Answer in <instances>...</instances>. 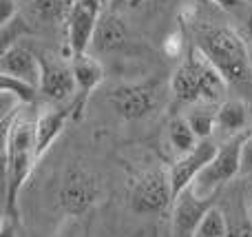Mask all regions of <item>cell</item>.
<instances>
[{
  "mask_svg": "<svg viewBox=\"0 0 252 237\" xmlns=\"http://www.w3.org/2000/svg\"><path fill=\"white\" fill-rule=\"evenodd\" d=\"M4 127V217L20 222L18 195L27 182L35 158V124L27 120L2 118Z\"/></svg>",
  "mask_w": 252,
  "mask_h": 237,
  "instance_id": "1",
  "label": "cell"
},
{
  "mask_svg": "<svg viewBox=\"0 0 252 237\" xmlns=\"http://www.w3.org/2000/svg\"><path fill=\"white\" fill-rule=\"evenodd\" d=\"M195 47L226 78L228 87L252 91V60L246 42L230 27H204L195 35Z\"/></svg>",
  "mask_w": 252,
  "mask_h": 237,
  "instance_id": "2",
  "label": "cell"
},
{
  "mask_svg": "<svg viewBox=\"0 0 252 237\" xmlns=\"http://www.w3.org/2000/svg\"><path fill=\"white\" fill-rule=\"evenodd\" d=\"M246 133L232 135L223 146H219L215 158L206 164V169L199 173L192 189L199 195H215L221 191L226 182L235 180L241 173V149H244Z\"/></svg>",
  "mask_w": 252,
  "mask_h": 237,
  "instance_id": "3",
  "label": "cell"
},
{
  "mask_svg": "<svg viewBox=\"0 0 252 237\" xmlns=\"http://www.w3.org/2000/svg\"><path fill=\"white\" fill-rule=\"evenodd\" d=\"M175 200L168 171H148L133 184L130 191V208L137 215H155L166 211Z\"/></svg>",
  "mask_w": 252,
  "mask_h": 237,
  "instance_id": "4",
  "label": "cell"
},
{
  "mask_svg": "<svg viewBox=\"0 0 252 237\" xmlns=\"http://www.w3.org/2000/svg\"><path fill=\"white\" fill-rule=\"evenodd\" d=\"M38 60H40V93H44L56 104H64V102L73 100L78 96V82H75L73 67L47 51H38Z\"/></svg>",
  "mask_w": 252,
  "mask_h": 237,
  "instance_id": "5",
  "label": "cell"
},
{
  "mask_svg": "<svg viewBox=\"0 0 252 237\" xmlns=\"http://www.w3.org/2000/svg\"><path fill=\"white\" fill-rule=\"evenodd\" d=\"M97 198H100V186H97L95 177L89 171H84L82 167L71 169L58 191L60 206L64 208L66 215H84L93 208Z\"/></svg>",
  "mask_w": 252,
  "mask_h": 237,
  "instance_id": "6",
  "label": "cell"
},
{
  "mask_svg": "<svg viewBox=\"0 0 252 237\" xmlns=\"http://www.w3.org/2000/svg\"><path fill=\"white\" fill-rule=\"evenodd\" d=\"M102 0H73L66 16V40L71 56L89 51L97 22L102 18Z\"/></svg>",
  "mask_w": 252,
  "mask_h": 237,
  "instance_id": "7",
  "label": "cell"
},
{
  "mask_svg": "<svg viewBox=\"0 0 252 237\" xmlns=\"http://www.w3.org/2000/svg\"><path fill=\"white\" fill-rule=\"evenodd\" d=\"M215 195H199L192 186L175 198V211H173V235L175 237H195L199 231V224L204 222L206 213L215 206Z\"/></svg>",
  "mask_w": 252,
  "mask_h": 237,
  "instance_id": "8",
  "label": "cell"
},
{
  "mask_svg": "<svg viewBox=\"0 0 252 237\" xmlns=\"http://www.w3.org/2000/svg\"><path fill=\"white\" fill-rule=\"evenodd\" d=\"M210 62L206 56L192 44V49L182 58L177 69L173 71L170 78V89H173L175 98L179 102H197L201 100V82H204V73L208 69Z\"/></svg>",
  "mask_w": 252,
  "mask_h": 237,
  "instance_id": "9",
  "label": "cell"
},
{
  "mask_svg": "<svg viewBox=\"0 0 252 237\" xmlns=\"http://www.w3.org/2000/svg\"><path fill=\"white\" fill-rule=\"evenodd\" d=\"M157 84L155 82H133L122 84L111 93V104L124 120L146 118L157 104Z\"/></svg>",
  "mask_w": 252,
  "mask_h": 237,
  "instance_id": "10",
  "label": "cell"
},
{
  "mask_svg": "<svg viewBox=\"0 0 252 237\" xmlns=\"http://www.w3.org/2000/svg\"><path fill=\"white\" fill-rule=\"evenodd\" d=\"M84 106V98L75 96L73 100L64 102L60 106L47 109L38 120H35V158H42L51 144L60 137V133L64 131L66 122L73 120V115H78Z\"/></svg>",
  "mask_w": 252,
  "mask_h": 237,
  "instance_id": "11",
  "label": "cell"
},
{
  "mask_svg": "<svg viewBox=\"0 0 252 237\" xmlns=\"http://www.w3.org/2000/svg\"><path fill=\"white\" fill-rule=\"evenodd\" d=\"M219 146L215 144L210 137L206 140H199V144L195 146L192 151L179 155L175 160V164L170 167V184H173V195L177 198L182 191H186L188 186L195 184V180L199 177V173L206 169V164L215 158Z\"/></svg>",
  "mask_w": 252,
  "mask_h": 237,
  "instance_id": "12",
  "label": "cell"
},
{
  "mask_svg": "<svg viewBox=\"0 0 252 237\" xmlns=\"http://www.w3.org/2000/svg\"><path fill=\"white\" fill-rule=\"evenodd\" d=\"M0 73L27 80V82L35 84V87L40 89L38 53H33L31 49L22 47V44H13V47L4 49V51L0 53Z\"/></svg>",
  "mask_w": 252,
  "mask_h": 237,
  "instance_id": "13",
  "label": "cell"
},
{
  "mask_svg": "<svg viewBox=\"0 0 252 237\" xmlns=\"http://www.w3.org/2000/svg\"><path fill=\"white\" fill-rule=\"evenodd\" d=\"M71 67L75 73V82H78V96L87 100L93 91L102 84L104 80V65L100 62V58H95L93 53H73L71 56Z\"/></svg>",
  "mask_w": 252,
  "mask_h": 237,
  "instance_id": "14",
  "label": "cell"
},
{
  "mask_svg": "<svg viewBox=\"0 0 252 237\" xmlns=\"http://www.w3.org/2000/svg\"><path fill=\"white\" fill-rule=\"evenodd\" d=\"M124 42H126L124 20L113 11L102 13L100 22H97L95 31H93L91 47L95 49L97 53H109V51H115V49L124 47Z\"/></svg>",
  "mask_w": 252,
  "mask_h": 237,
  "instance_id": "15",
  "label": "cell"
},
{
  "mask_svg": "<svg viewBox=\"0 0 252 237\" xmlns=\"http://www.w3.org/2000/svg\"><path fill=\"white\" fill-rule=\"evenodd\" d=\"M250 122V106L241 98L223 100L217 109V127L230 135L246 133V127Z\"/></svg>",
  "mask_w": 252,
  "mask_h": 237,
  "instance_id": "16",
  "label": "cell"
},
{
  "mask_svg": "<svg viewBox=\"0 0 252 237\" xmlns=\"http://www.w3.org/2000/svg\"><path fill=\"white\" fill-rule=\"evenodd\" d=\"M168 140L179 155L188 153V151H192L197 144H199V137H197L195 129L190 127V122H188L186 118H175L173 122H170Z\"/></svg>",
  "mask_w": 252,
  "mask_h": 237,
  "instance_id": "17",
  "label": "cell"
},
{
  "mask_svg": "<svg viewBox=\"0 0 252 237\" xmlns=\"http://www.w3.org/2000/svg\"><path fill=\"white\" fill-rule=\"evenodd\" d=\"M35 84L27 82V80L20 78H13V75H4L0 73V91L9 93L13 100H18V104H29V102L35 100Z\"/></svg>",
  "mask_w": 252,
  "mask_h": 237,
  "instance_id": "18",
  "label": "cell"
},
{
  "mask_svg": "<svg viewBox=\"0 0 252 237\" xmlns=\"http://www.w3.org/2000/svg\"><path fill=\"white\" fill-rule=\"evenodd\" d=\"M73 0H33V13L44 22H58L71 11Z\"/></svg>",
  "mask_w": 252,
  "mask_h": 237,
  "instance_id": "19",
  "label": "cell"
},
{
  "mask_svg": "<svg viewBox=\"0 0 252 237\" xmlns=\"http://www.w3.org/2000/svg\"><path fill=\"white\" fill-rule=\"evenodd\" d=\"M195 237H228V220L217 206H213L206 213L204 222L199 224Z\"/></svg>",
  "mask_w": 252,
  "mask_h": 237,
  "instance_id": "20",
  "label": "cell"
},
{
  "mask_svg": "<svg viewBox=\"0 0 252 237\" xmlns=\"http://www.w3.org/2000/svg\"><path fill=\"white\" fill-rule=\"evenodd\" d=\"M186 120L190 122V127L195 129L197 137H199V140H206V137H210L213 129L217 127V111H213V109H195V111H190V113L186 115Z\"/></svg>",
  "mask_w": 252,
  "mask_h": 237,
  "instance_id": "21",
  "label": "cell"
},
{
  "mask_svg": "<svg viewBox=\"0 0 252 237\" xmlns=\"http://www.w3.org/2000/svg\"><path fill=\"white\" fill-rule=\"evenodd\" d=\"M29 34V27H27V22L22 20L20 16L11 18L9 22H4V25H0V40H2V51L9 47H13V44H18V40L22 38V35Z\"/></svg>",
  "mask_w": 252,
  "mask_h": 237,
  "instance_id": "22",
  "label": "cell"
},
{
  "mask_svg": "<svg viewBox=\"0 0 252 237\" xmlns=\"http://www.w3.org/2000/svg\"><path fill=\"white\" fill-rule=\"evenodd\" d=\"M228 237H252V220L241 215L228 222Z\"/></svg>",
  "mask_w": 252,
  "mask_h": 237,
  "instance_id": "23",
  "label": "cell"
},
{
  "mask_svg": "<svg viewBox=\"0 0 252 237\" xmlns=\"http://www.w3.org/2000/svg\"><path fill=\"white\" fill-rule=\"evenodd\" d=\"M241 171L252 173V133H246L244 149H241Z\"/></svg>",
  "mask_w": 252,
  "mask_h": 237,
  "instance_id": "24",
  "label": "cell"
},
{
  "mask_svg": "<svg viewBox=\"0 0 252 237\" xmlns=\"http://www.w3.org/2000/svg\"><path fill=\"white\" fill-rule=\"evenodd\" d=\"M18 16V0H0V25Z\"/></svg>",
  "mask_w": 252,
  "mask_h": 237,
  "instance_id": "25",
  "label": "cell"
},
{
  "mask_svg": "<svg viewBox=\"0 0 252 237\" xmlns=\"http://www.w3.org/2000/svg\"><path fill=\"white\" fill-rule=\"evenodd\" d=\"M164 49H166V53H168L170 58H177L179 53H182V35L179 34L170 35V38L164 42Z\"/></svg>",
  "mask_w": 252,
  "mask_h": 237,
  "instance_id": "26",
  "label": "cell"
},
{
  "mask_svg": "<svg viewBox=\"0 0 252 237\" xmlns=\"http://www.w3.org/2000/svg\"><path fill=\"white\" fill-rule=\"evenodd\" d=\"M16 231H18V222L2 215V231H0V237H16Z\"/></svg>",
  "mask_w": 252,
  "mask_h": 237,
  "instance_id": "27",
  "label": "cell"
},
{
  "mask_svg": "<svg viewBox=\"0 0 252 237\" xmlns=\"http://www.w3.org/2000/svg\"><path fill=\"white\" fill-rule=\"evenodd\" d=\"M213 2H217L219 7H223V9H232V7H239V0H213Z\"/></svg>",
  "mask_w": 252,
  "mask_h": 237,
  "instance_id": "28",
  "label": "cell"
},
{
  "mask_svg": "<svg viewBox=\"0 0 252 237\" xmlns=\"http://www.w3.org/2000/svg\"><path fill=\"white\" fill-rule=\"evenodd\" d=\"M246 31H248V35H250V40H252V11L246 16Z\"/></svg>",
  "mask_w": 252,
  "mask_h": 237,
  "instance_id": "29",
  "label": "cell"
},
{
  "mask_svg": "<svg viewBox=\"0 0 252 237\" xmlns=\"http://www.w3.org/2000/svg\"><path fill=\"white\" fill-rule=\"evenodd\" d=\"M137 0H111V4L113 7H122V4H135Z\"/></svg>",
  "mask_w": 252,
  "mask_h": 237,
  "instance_id": "30",
  "label": "cell"
},
{
  "mask_svg": "<svg viewBox=\"0 0 252 237\" xmlns=\"http://www.w3.org/2000/svg\"><path fill=\"white\" fill-rule=\"evenodd\" d=\"M102 4H104V7H106V4H111V0H102Z\"/></svg>",
  "mask_w": 252,
  "mask_h": 237,
  "instance_id": "31",
  "label": "cell"
},
{
  "mask_svg": "<svg viewBox=\"0 0 252 237\" xmlns=\"http://www.w3.org/2000/svg\"><path fill=\"white\" fill-rule=\"evenodd\" d=\"M239 2H248V4H252V0H239Z\"/></svg>",
  "mask_w": 252,
  "mask_h": 237,
  "instance_id": "32",
  "label": "cell"
},
{
  "mask_svg": "<svg viewBox=\"0 0 252 237\" xmlns=\"http://www.w3.org/2000/svg\"><path fill=\"white\" fill-rule=\"evenodd\" d=\"M250 211H252V198H250Z\"/></svg>",
  "mask_w": 252,
  "mask_h": 237,
  "instance_id": "33",
  "label": "cell"
}]
</instances>
